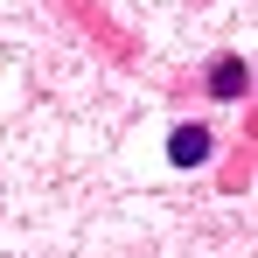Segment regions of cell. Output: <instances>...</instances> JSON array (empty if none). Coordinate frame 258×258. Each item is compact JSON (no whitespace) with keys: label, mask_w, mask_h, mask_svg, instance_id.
I'll return each mask as SVG.
<instances>
[{"label":"cell","mask_w":258,"mask_h":258,"mask_svg":"<svg viewBox=\"0 0 258 258\" xmlns=\"http://www.w3.org/2000/svg\"><path fill=\"white\" fill-rule=\"evenodd\" d=\"M168 161H174V168H196V161H210V133H203V126H174Z\"/></svg>","instance_id":"cell-1"},{"label":"cell","mask_w":258,"mask_h":258,"mask_svg":"<svg viewBox=\"0 0 258 258\" xmlns=\"http://www.w3.org/2000/svg\"><path fill=\"white\" fill-rule=\"evenodd\" d=\"M244 77H251L244 56H216V63H210V91H216V98H244Z\"/></svg>","instance_id":"cell-2"}]
</instances>
